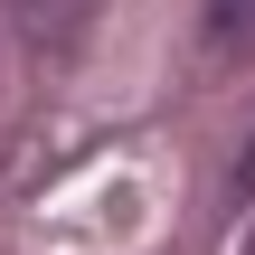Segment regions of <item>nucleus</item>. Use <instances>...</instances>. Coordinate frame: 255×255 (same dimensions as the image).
<instances>
[{
    "instance_id": "obj_1",
    "label": "nucleus",
    "mask_w": 255,
    "mask_h": 255,
    "mask_svg": "<svg viewBox=\"0 0 255 255\" xmlns=\"http://www.w3.org/2000/svg\"><path fill=\"white\" fill-rule=\"evenodd\" d=\"M208 38L218 57H255V0H208Z\"/></svg>"
},
{
    "instance_id": "obj_2",
    "label": "nucleus",
    "mask_w": 255,
    "mask_h": 255,
    "mask_svg": "<svg viewBox=\"0 0 255 255\" xmlns=\"http://www.w3.org/2000/svg\"><path fill=\"white\" fill-rule=\"evenodd\" d=\"M237 199H255V142L237 151Z\"/></svg>"
},
{
    "instance_id": "obj_3",
    "label": "nucleus",
    "mask_w": 255,
    "mask_h": 255,
    "mask_svg": "<svg viewBox=\"0 0 255 255\" xmlns=\"http://www.w3.org/2000/svg\"><path fill=\"white\" fill-rule=\"evenodd\" d=\"M246 255H255V237H246Z\"/></svg>"
}]
</instances>
